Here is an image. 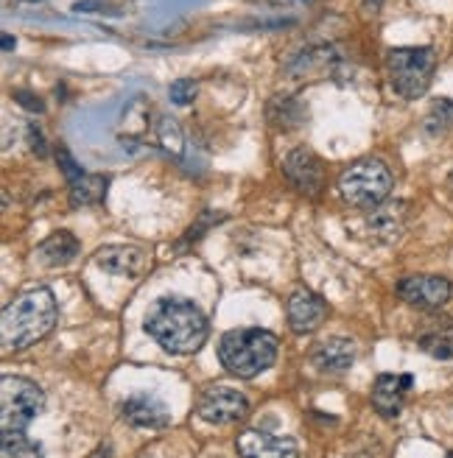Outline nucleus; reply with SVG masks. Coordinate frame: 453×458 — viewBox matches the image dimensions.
I'll use <instances>...</instances> for the list:
<instances>
[{
  "label": "nucleus",
  "instance_id": "23",
  "mask_svg": "<svg viewBox=\"0 0 453 458\" xmlns=\"http://www.w3.org/2000/svg\"><path fill=\"white\" fill-rule=\"evenodd\" d=\"M196 93H199V84L191 81V79H179V81H174L171 89H168V96H171V101H174L176 106H188V104H193Z\"/></svg>",
  "mask_w": 453,
  "mask_h": 458
},
{
  "label": "nucleus",
  "instance_id": "6",
  "mask_svg": "<svg viewBox=\"0 0 453 458\" xmlns=\"http://www.w3.org/2000/svg\"><path fill=\"white\" fill-rule=\"evenodd\" d=\"M437 56L432 48H392L387 56V71L395 93L406 101L425 96L432 87Z\"/></svg>",
  "mask_w": 453,
  "mask_h": 458
},
{
  "label": "nucleus",
  "instance_id": "3",
  "mask_svg": "<svg viewBox=\"0 0 453 458\" xmlns=\"http://www.w3.org/2000/svg\"><path fill=\"white\" fill-rule=\"evenodd\" d=\"M218 360L235 377H258L278 360V338L258 327L230 330L218 341Z\"/></svg>",
  "mask_w": 453,
  "mask_h": 458
},
{
  "label": "nucleus",
  "instance_id": "2",
  "mask_svg": "<svg viewBox=\"0 0 453 458\" xmlns=\"http://www.w3.org/2000/svg\"><path fill=\"white\" fill-rule=\"evenodd\" d=\"M56 300L48 288H31L20 293L14 302L6 305L0 318V333H4L6 350H26L31 344L42 341L56 325Z\"/></svg>",
  "mask_w": 453,
  "mask_h": 458
},
{
  "label": "nucleus",
  "instance_id": "10",
  "mask_svg": "<svg viewBox=\"0 0 453 458\" xmlns=\"http://www.w3.org/2000/svg\"><path fill=\"white\" fill-rule=\"evenodd\" d=\"M286 176L291 179V185L305 196H316L325 185V171L322 163L316 159L308 148H294L286 157Z\"/></svg>",
  "mask_w": 453,
  "mask_h": 458
},
{
  "label": "nucleus",
  "instance_id": "16",
  "mask_svg": "<svg viewBox=\"0 0 453 458\" xmlns=\"http://www.w3.org/2000/svg\"><path fill=\"white\" fill-rule=\"evenodd\" d=\"M420 350L437 360H453V318L450 316H434L428 318L425 327L417 333Z\"/></svg>",
  "mask_w": 453,
  "mask_h": 458
},
{
  "label": "nucleus",
  "instance_id": "4",
  "mask_svg": "<svg viewBox=\"0 0 453 458\" xmlns=\"http://www.w3.org/2000/svg\"><path fill=\"white\" fill-rule=\"evenodd\" d=\"M45 408L42 388L26 377L6 375L0 380V439L29 437L26 428Z\"/></svg>",
  "mask_w": 453,
  "mask_h": 458
},
{
  "label": "nucleus",
  "instance_id": "29",
  "mask_svg": "<svg viewBox=\"0 0 453 458\" xmlns=\"http://www.w3.org/2000/svg\"><path fill=\"white\" fill-rule=\"evenodd\" d=\"M34 4H37V0H34ZM39 4H42V0H39Z\"/></svg>",
  "mask_w": 453,
  "mask_h": 458
},
{
  "label": "nucleus",
  "instance_id": "20",
  "mask_svg": "<svg viewBox=\"0 0 453 458\" xmlns=\"http://www.w3.org/2000/svg\"><path fill=\"white\" fill-rule=\"evenodd\" d=\"M0 458H42V447L31 437L0 439Z\"/></svg>",
  "mask_w": 453,
  "mask_h": 458
},
{
  "label": "nucleus",
  "instance_id": "26",
  "mask_svg": "<svg viewBox=\"0 0 453 458\" xmlns=\"http://www.w3.org/2000/svg\"><path fill=\"white\" fill-rule=\"evenodd\" d=\"M14 48V39L12 37H4V51H12Z\"/></svg>",
  "mask_w": 453,
  "mask_h": 458
},
{
  "label": "nucleus",
  "instance_id": "21",
  "mask_svg": "<svg viewBox=\"0 0 453 458\" xmlns=\"http://www.w3.org/2000/svg\"><path fill=\"white\" fill-rule=\"evenodd\" d=\"M157 137H160V143H163V148L166 151H171L174 157H179L183 154V131H179V126L171 121V118H163L160 121V129H157Z\"/></svg>",
  "mask_w": 453,
  "mask_h": 458
},
{
  "label": "nucleus",
  "instance_id": "17",
  "mask_svg": "<svg viewBox=\"0 0 453 458\" xmlns=\"http://www.w3.org/2000/svg\"><path fill=\"white\" fill-rule=\"evenodd\" d=\"M406 221H409V204L406 201H387L372 208V216L367 221L370 233L380 241H392L403 233Z\"/></svg>",
  "mask_w": 453,
  "mask_h": 458
},
{
  "label": "nucleus",
  "instance_id": "14",
  "mask_svg": "<svg viewBox=\"0 0 453 458\" xmlns=\"http://www.w3.org/2000/svg\"><path fill=\"white\" fill-rule=\"evenodd\" d=\"M96 263L115 277H141L149 260L138 246H104L96 255Z\"/></svg>",
  "mask_w": 453,
  "mask_h": 458
},
{
  "label": "nucleus",
  "instance_id": "22",
  "mask_svg": "<svg viewBox=\"0 0 453 458\" xmlns=\"http://www.w3.org/2000/svg\"><path fill=\"white\" fill-rule=\"evenodd\" d=\"M450 126H453V101L434 104L432 114H428V129H432V131H445Z\"/></svg>",
  "mask_w": 453,
  "mask_h": 458
},
{
  "label": "nucleus",
  "instance_id": "27",
  "mask_svg": "<svg viewBox=\"0 0 453 458\" xmlns=\"http://www.w3.org/2000/svg\"><path fill=\"white\" fill-rule=\"evenodd\" d=\"M448 191H450V196H453V171H450V176H448Z\"/></svg>",
  "mask_w": 453,
  "mask_h": 458
},
{
  "label": "nucleus",
  "instance_id": "25",
  "mask_svg": "<svg viewBox=\"0 0 453 458\" xmlns=\"http://www.w3.org/2000/svg\"><path fill=\"white\" fill-rule=\"evenodd\" d=\"M364 6H367V12H372V14H375V12L383 6V0H364Z\"/></svg>",
  "mask_w": 453,
  "mask_h": 458
},
{
  "label": "nucleus",
  "instance_id": "12",
  "mask_svg": "<svg viewBox=\"0 0 453 458\" xmlns=\"http://www.w3.org/2000/svg\"><path fill=\"white\" fill-rule=\"evenodd\" d=\"M412 375H380L372 386V408L380 417L395 420L403 411L406 394L412 392Z\"/></svg>",
  "mask_w": 453,
  "mask_h": 458
},
{
  "label": "nucleus",
  "instance_id": "1",
  "mask_svg": "<svg viewBox=\"0 0 453 458\" xmlns=\"http://www.w3.org/2000/svg\"><path fill=\"white\" fill-rule=\"evenodd\" d=\"M146 333L171 355H193L208 341V318L193 302L166 296L157 300L143 322Z\"/></svg>",
  "mask_w": 453,
  "mask_h": 458
},
{
  "label": "nucleus",
  "instance_id": "18",
  "mask_svg": "<svg viewBox=\"0 0 453 458\" xmlns=\"http://www.w3.org/2000/svg\"><path fill=\"white\" fill-rule=\"evenodd\" d=\"M79 249H81L79 238L73 233H67V229H59V233H54L48 241H42L39 258L48 266H67L79 255Z\"/></svg>",
  "mask_w": 453,
  "mask_h": 458
},
{
  "label": "nucleus",
  "instance_id": "13",
  "mask_svg": "<svg viewBox=\"0 0 453 458\" xmlns=\"http://www.w3.org/2000/svg\"><path fill=\"white\" fill-rule=\"evenodd\" d=\"M124 420L132 428L143 430H163L171 425L168 405L163 400H157L154 394H134L124 403Z\"/></svg>",
  "mask_w": 453,
  "mask_h": 458
},
{
  "label": "nucleus",
  "instance_id": "7",
  "mask_svg": "<svg viewBox=\"0 0 453 458\" xmlns=\"http://www.w3.org/2000/svg\"><path fill=\"white\" fill-rule=\"evenodd\" d=\"M196 414L210 425H235L249 414V400L235 388L216 386L201 394Z\"/></svg>",
  "mask_w": 453,
  "mask_h": 458
},
{
  "label": "nucleus",
  "instance_id": "15",
  "mask_svg": "<svg viewBox=\"0 0 453 458\" xmlns=\"http://www.w3.org/2000/svg\"><path fill=\"white\" fill-rule=\"evenodd\" d=\"M311 360L316 363V369L328 372V375H338L347 372L353 360H355V344L350 338H328L320 341L311 352Z\"/></svg>",
  "mask_w": 453,
  "mask_h": 458
},
{
  "label": "nucleus",
  "instance_id": "5",
  "mask_svg": "<svg viewBox=\"0 0 453 458\" xmlns=\"http://www.w3.org/2000/svg\"><path fill=\"white\" fill-rule=\"evenodd\" d=\"M395 176L380 159H358L342 176H338V193L347 204L361 210H372L387 201L392 193Z\"/></svg>",
  "mask_w": 453,
  "mask_h": 458
},
{
  "label": "nucleus",
  "instance_id": "8",
  "mask_svg": "<svg viewBox=\"0 0 453 458\" xmlns=\"http://www.w3.org/2000/svg\"><path fill=\"white\" fill-rule=\"evenodd\" d=\"M397 293L406 305L420 310H437L450 300V283L434 274H415L397 283Z\"/></svg>",
  "mask_w": 453,
  "mask_h": 458
},
{
  "label": "nucleus",
  "instance_id": "11",
  "mask_svg": "<svg viewBox=\"0 0 453 458\" xmlns=\"http://www.w3.org/2000/svg\"><path fill=\"white\" fill-rule=\"evenodd\" d=\"M325 316H328V305L316 293L300 288L288 296V325L294 333H300V335L313 333L325 322Z\"/></svg>",
  "mask_w": 453,
  "mask_h": 458
},
{
  "label": "nucleus",
  "instance_id": "24",
  "mask_svg": "<svg viewBox=\"0 0 453 458\" xmlns=\"http://www.w3.org/2000/svg\"><path fill=\"white\" fill-rule=\"evenodd\" d=\"M14 98H17V104H22V106L31 109V112H42V101L39 98H31V93H26V89H17Z\"/></svg>",
  "mask_w": 453,
  "mask_h": 458
},
{
  "label": "nucleus",
  "instance_id": "9",
  "mask_svg": "<svg viewBox=\"0 0 453 458\" xmlns=\"http://www.w3.org/2000/svg\"><path fill=\"white\" fill-rule=\"evenodd\" d=\"M238 453L244 458H300V447L291 437H278L261 428H249L238 437Z\"/></svg>",
  "mask_w": 453,
  "mask_h": 458
},
{
  "label": "nucleus",
  "instance_id": "28",
  "mask_svg": "<svg viewBox=\"0 0 453 458\" xmlns=\"http://www.w3.org/2000/svg\"><path fill=\"white\" fill-rule=\"evenodd\" d=\"M448 458H453V453H450V455H448Z\"/></svg>",
  "mask_w": 453,
  "mask_h": 458
},
{
  "label": "nucleus",
  "instance_id": "19",
  "mask_svg": "<svg viewBox=\"0 0 453 458\" xmlns=\"http://www.w3.org/2000/svg\"><path fill=\"white\" fill-rule=\"evenodd\" d=\"M107 185H109L107 176L81 174L79 179H73V185H71V204L73 208H93V204L104 201Z\"/></svg>",
  "mask_w": 453,
  "mask_h": 458
}]
</instances>
